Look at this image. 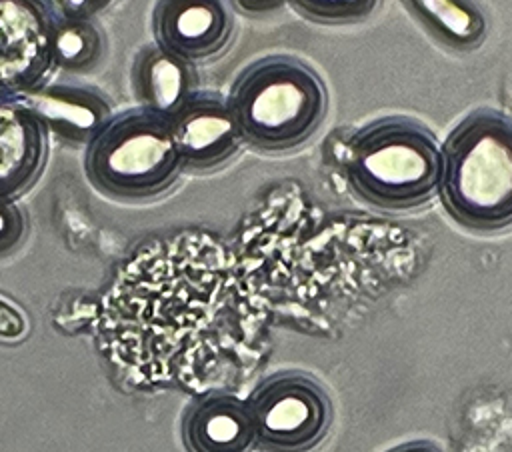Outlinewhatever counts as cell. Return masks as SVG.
Here are the masks:
<instances>
[{"label": "cell", "mask_w": 512, "mask_h": 452, "mask_svg": "<svg viewBox=\"0 0 512 452\" xmlns=\"http://www.w3.org/2000/svg\"><path fill=\"white\" fill-rule=\"evenodd\" d=\"M134 88L146 110L170 118L192 94V76L184 60L162 48H146L134 68Z\"/></svg>", "instance_id": "12"}, {"label": "cell", "mask_w": 512, "mask_h": 452, "mask_svg": "<svg viewBox=\"0 0 512 452\" xmlns=\"http://www.w3.org/2000/svg\"><path fill=\"white\" fill-rule=\"evenodd\" d=\"M38 120L50 122L60 134L84 140L94 138L108 122V104L82 88H50L24 94L22 102Z\"/></svg>", "instance_id": "11"}, {"label": "cell", "mask_w": 512, "mask_h": 452, "mask_svg": "<svg viewBox=\"0 0 512 452\" xmlns=\"http://www.w3.org/2000/svg\"><path fill=\"white\" fill-rule=\"evenodd\" d=\"M388 452H440V448H436L434 444L430 442H424V440H418V442H408V444H402V446H396Z\"/></svg>", "instance_id": "18"}, {"label": "cell", "mask_w": 512, "mask_h": 452, "mask_svg": "<svg viewBox=\"0 0 512 452\" xmlns=\"http://www.w3.org/2000/svg\"><path fill=\"white\" fill-rule=\"evenodd\" d=\"M416 18L440 42L454 48H472L482 42L486 22L482 12L460 0H418L408 2Z\"/></svg>", "instance_id": "13"}, {"label": "cell", "mask_w": 512, "mask_h": 452, "mask_svg": "<svg viewBox=\"0 0 512 452\" xmlns=\"http://www.w3.org/2000/svg\"><path fill=\"white\" fill-rule=\"evenodd\" d=\"M26 332V320L24 316L10 306L8 302L0 300V338L16 340Z\"/></svg>", "instance_id": "17"}, {"label": "cell", "mask_w": 512, "mask_h": 452, "mask_svg": "<svg viewBox=\"0 0 512 452\" xmlns=\"http://www.w3.org/2000/svg\"><path fill=\"white\" fill-rule=\"evenodd\" d=\"M438 188L452 218L474 230L504 228L512 220V128L496 110L466 116L440 152Z\"/></svg>", "instance_id": "1"}, {"label": "cell", "mask_w": 512, "mask_h": 452, "mask_svg": "<svg viewBox=\"0 0 512 452\" xmlns=\"http://www.w3.org/2000/svg\"><path fill=\"white\" fill-rule=\"evenodd\" d=\"M170 128L182 166L216 168L238 150L242 136L230 106L218 96L196 92L170 116Z\"/></svg>", "instance_id": "7"}, {"label": "cell", "mask_w": 512, "mask_h": 452, "mask_svg": "<svg viewBox=\"0 0 512 452\" xmlns=\"http://www.w3.org/2000/svg\"><path fill=\"white\" fill-rule=\"evenodd\" d=\"M182 440L188 452H252L256 430L248 404L230 394L198 400L184 416Z\"/></svg>", "instance_id": "9"}, {"label": "cell", "mask_w": 512, "mask_h": 452, "mask_svg": "<svg viewBox=\"0 0 512 452\" xmlns=\"http://www.w3.org/2000/svg\"><path fill=\"white\" fill-rule=\"evenodd\" d=\"M296 6H300V10L314 18V20H322V22H346V20H354L360 18L364 14H368L374 6V2H294Z\"/></svg>", "instance_id": "15"}, {"label": "cell", "mask_w": 512, "mask_h": 452, "mask_svg": "<svg viewBox=\"0 0 512 452\" xmlns=\"http://www.w3.org/2000/svg\"><path fill=\"white\" fill-rule=\"evenodd\" d=\"M326 104L318 74L292 56H266L248 66L228 102L240 136L272 152L304 144L322 124Z\"/></svg>", "instance_id": "2"}, {"label": "cell", "mask_w": 512, "mask_h": 452, "mask_svg": "<svg viewBox=\"0 0 512 452\" xmlns=\"http://www.w3.org/2000/svg\"><path fill=\"white\" fill-rule=\"evenodd\" d=\"M24 222L20 212L8 204L0 202V252L10 250L22 236Z\"/></svg>", "instance_id": "16"}, {"label": "cell", "mask_w": 512, "mask_h": 452, "mask_svg": "<svg viewBox=\"0 0 512 452\" xmlns=\"http://www.w3.org/2000/svg\"><path fill=\"white\" fill-rule=\"evenodd\" d=\"M442 170L434 134L408 118L376 120L354 134L346 156L350 188L368 204L408 210L428 202Z\"/></svg>", "instance_id": "3"}, {"label": "cell", "mask_w": 512, "mask_h": 452, "mask_svg": "<svg viewBox=\"0 0 512 452\" xmlns=\"http://www.w3.org/2000/svg\"><path fill=\"white\" fill-rule=\"evenodd\" d=\"M44 148L42 122L22 102L0 98V202L38 176Z\"/></svg>", "instance_id": "10"}, {"label": "cell", "mask_w": 512, "mask_h": 452, "mask_svg": "<svg viewBox=\"0 0 512 452\" xmlns=\"http://www.w3.org/2000/svg\"><path fill=\"white\" fill-rule=\"evenodd\" d=\"M154 32L168 54L184 62L204 60L228 44L232 18L220 2L166 0L156 4Z\"/></svg>", "instance_id": "8"}, {"label": "cell", "mask_w": 512, "mask_h": 452, "mask_svg": "<svg viewBox=\"0 0 512 452\" xmlns=\"http://www.w3.org/2000/svg\"><path fill=\"white\" fill-rule=\"evenodd\" d=\"M246 404L254 420L256 444L266 452H310L326 438L332 424L326 390L304 374L264 380Z\"/></svg>", "instance_id": "5"}, {"label": "cell", "mask_w": 512, "mask_h": 452, "mask_svg": "<svg viewBox=\"0 0 512 452\" xmlns=\"http://www.w3.org/2000/svg\"><path fill=\"white\" fill-rule=\"evenodd\" d=\"M98 30L84 20H66L52 26V56L66 68H88L100 56Z\"/></svg>", "instance_id": "14"}, {"label": "cell", "mask_w": 512, "mask_h": 452, "mask_svg": "<svg viewBox=\"0 0 512 452\" xmlns=\"http://www.w3.org/2000/svg\"><path fill=\"white\" fill-rule=\"evenodd\" d=\"M86 168L112 196L150 198L168 190L182 168L170 118L136 108L108 120L92 138Z\"/></svg>", "instance_id": "4"}, {"label": "cell", "mask_w": 512, "mask_h": 452, "mask_svg": "<svg viewBox=\"0 0 512 452\" xmlns=\"http://www.w3.org/2000/svg\"><path fill=\"white\" fill-rule=\"evenodd\" d=\"M52 56V24L26 0H0V98L34 92Z\"/></svg>", "instance_id": "6"}]
</instances>
